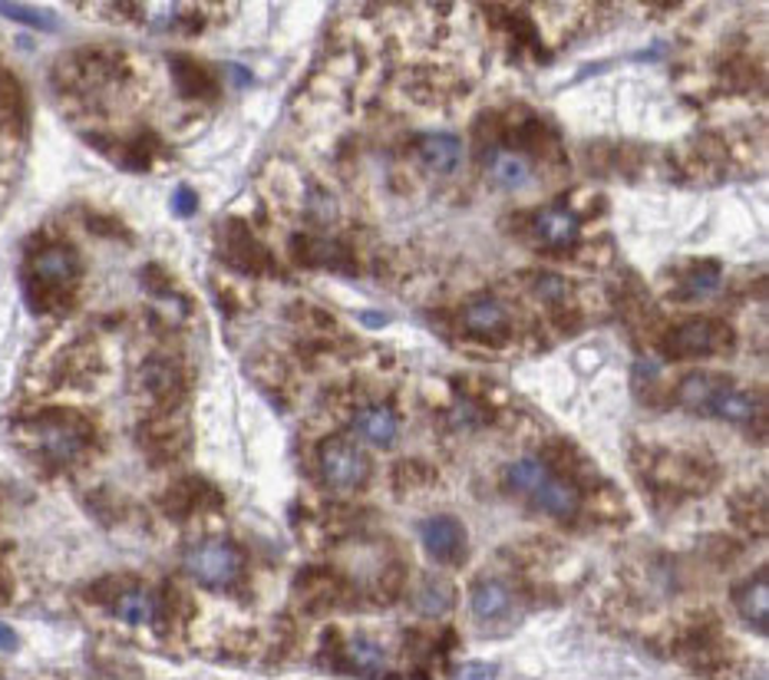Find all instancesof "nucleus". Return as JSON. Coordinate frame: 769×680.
I'll list each match as a JSON object with an SVG mask.
<instances>
[{
    "instance_id": "f3484780",
    "label": "nucleus",
    "mask_w": 769,
    "mask_h": 680,
    "mask_svg": "<svg viewBox=\"0 0 769 680\" xmlns=\"http://www.w3.org/2000/svg\"><path fill=\"white\" fill-rule=\"evenodd\" d=\"M737 608L740 615L750 621V625H760L767 628L769 621V578L760 575L757 581H747L740 591H737Z\"/></svg>"
},
{
    "instance_id": "2eb2a0df",
    "label": "nucleus",
    "mask_w": 769,
    "mask_h": 680,
    "mask_svg": "<svg viewBox=\"0 0 769 680\" xmlns=\"http://www.w3.org/2000/svg\"><path fill=\"white\" fill-rule=\"evenodd\" d=\"M489 172H493V179H496L503 189H509V192H518V189H525V185L532 182V169H528L525 155L509 152V149H499V152L493 155Z\"/></svg>"
},
{
    "instance_id": "5701e85b",
    "label": "nucleus",
    "mask_w": 769,
    "mask_h": 680,
    "mask_svg": "<svg viewBox=\"0 0 769 680\" xmlns=\"http://www.w3.org/2000/svg\"><path fill=\"white\" fill-rule=\"evenodd\" d=\"M195 209H199L195 192H192L189 185H179V189H175V195H172V212H175V215H182V219H189V215H195Z\"/></svg>"
},
{
    "instance_id": "0eeeda50",
    "label": "nucleus",
    "mask_w": 769,
    "mask_h": 680,
    "mask_svg": "<svg viewBox=\"0 0 769 680\" xmlns=\"http://www.w3.org/2000/svg\"><path fill=\"white\" fill-rule=\"evenodd\" d=\"M419 539L426 545V551L443 565H453V561H459L466 555V529L449 516L426 519L423 529H419Z\"/></svg>"
},
{
    "instance_id": "9d476101",
    "label": "nucleus",
    "mask_w": 769,
    "mask_h": 680,
    "mask_svg": "<svg viewBox=\"0 0 769 680\" xmlns=\"http://www.w3.org/2000/svg\"><path fill=\"white\" fill-rule=\"evenodd\" d=\"M416 149H419L423 165H426L429 172H436V175L456 172V165H459V159H463V142L456 136H449V133H429V136L419 139Z\"/></svg>"
},
{
    "instance_id": "4468645a",
    "label": "nucleus",
    "mask_w": 769,
    "mask_h": 680,
    "mask_svg": "<svg viewBox=\"0 0 769 680\" xmlns=\"http://www.w3.org/2000/svg\"><path fill=\"white\" fill-rule=\"evenodd\" d=\"M413 605H416V611H419L423 618H443V615L453 608V585H449L446 578L429 575V578L419 585Z\"/></svg>"
},
{
    "instance_id": "9b49d317",
    "label": "nucleus",
    "mask_w": 769,
    "mask_h": 680,
    "mask_svg": "<svg viewBox=\"0 0 769 680\" xmlns=\"http://www.w3.org/2000/svg\"><path fill=\"white\" fill-rule=\"evenodd\" d=\"M513 608V591L503 581H483L473 588V615L479 621H499Z\"/></svg>"
},
{
    "instance_id": "393cba45",
    "label": "nucleus",
    "mask_w": 769,
    "mask_h": 680,
    "mask_svg": "<svg viewBox=\"0 0 769 680\" xmlns=\"http://www.w3.org/2000/svg\"><path fill=\"white\" fill-rule=\"evenodd\" d=\"M13 648H17V635L7 625H0V651H13Z\"/></svg>"
},
{
    "instance_id": "dca6fc26",
    "label": "nucleus",
    "mask_w": 769,
    "mask_h": 680,
    "mask_svg": "<svg viewBox=\"0 0 769 680\" xmlns=\"http://www.w3.org/2000/svg\"><path fill=\"white\" fill-rule=\"evenodd\" d=\"M347 664L361 674H371V678H381L386 674V651L374 641V638H364L357 635L351 645H347Z\"/></svg>"
},
{
    "instance_id": "4be33fe9",
    "label": "nucleus",
    "mask_w": 769,
    "mask_h": 680,
    "mask_svg": "<svg viewBox=\"0 0 769 680\" xmlns=\"http://www.w3.org/2000/svg\"><path fill=\"white\" fill-rule=\"evenodd\" d=\"M23 116V106H20V90L10 77L0 73V126L7 123H20Z\"/></svg>"
},
{
    "instance_id": "aec40b11",
    "label": "nucleus",
    "mask_w": 769,
    "mask_h": 680,
    "mask_svg": "<svg viewBox=\"0 0 769 680\" xmlns=\"http://www.w3.org/2000/svg\"><path fill=\"white\" fill-rule=\"evenodd\" d=\"M0 17H10V20H17V23H30V27H37V30H57L53 13L37 10V7H23V3H0Z\"/></svg>"
},
{
    "instance_id": "7ed1b4c3",
    "label": "nucleus",
    "mask_w": 769,
    "mask_h": 680,
    "mask_svg": "<svg viewBox=\"0 0 769 680\" xmlns=\"http://www.w3.org/2000/svg\"><path fill=\"white\" fill-rule=\"evenodd\" d=\"M245 558L232 542H199L185 555V571L205 588H232L242 578Z\"/></svg>"
},
{
    "instance_id": "6ab92c4d",
    "label": "nucleus",
    "mask_w": 769,
    "mask_h": 680,
    "mask_svg": "<svg viewBox=\"0 0 769 680\" xmlns=\"http://www.w3.org/2000/svg\"><path fill=\"white\" fill-rule=\"evenodd\" d=\"M172 67H175V80H179L182 93L199 97V93H209V90H212L209 73H205L202 67H195L192 60H172Z\"/></svg>"
},
{
    "instance_id": "1a4fd4ad",
    "label": "nucleus",
    "mask_w": 769,
    "mask_h": 680,
    "mask_svg": "<svg viewBox=\"0 0 769 680\" xmlns=\"http://www.w3.org/2000/svg\"><path fill=\"white\" fill-rule=\"evenodd\" d=\"M535 238L542 242V245H548V248H568V245H575L578 242V235H581V225H578V219L568 212V209H561V205H552V209H542L538 215H535Z\"/></svg>"
},
{
    "instance_id": "39448f33",
    "label": "nucleus",
    "mask_w": 769,
    "mask_h": 680,
    "mask_svg": "<svg viewBox=\"0 0 769 680\" xmlns=\"http://www.w3.org/2000/svg\"><path fill=\"white\" fill-rule=\"evenodd\" d=\"M317 463H321L324 483L334 489H357V486H364V479L371 473L367 453L347 439H324Z\"/></svg>"
},
{
    "instance_id": "423d86ee",
    "label": "nucleus",
    "mask_w": 769,
    "mask_h": 680,
    "mask_svg": "<svg viewBox=\"0 0 769 680\" xmlns=\"http://www.w3.org/2000/svg\"><path fill=\"white\" fill-rule=\"evenodd\" d=\"M727 344H730V327L697 317L670 331V337L664 341V354L667 357H707V354L724 351Z\"/></svg>"
},
{
    "instance_id": "f8f14e48",
    "label": "nucleus",
    "mask_w": 769,
    "mask_h": 680,
    "mask_svg": "<svg viewBox=\"0 0 769 680\" xmlns=\"http://www.w3.org/2000/svg\"><path fill=\"white\" fill-rule=\"evenodd\" d=\"M357 433L364 439H371L374 446H393V439L399 433L396 413L389 407H364L357 413Z\"/></svg>"
},
{
    "instance_id": "a211bd4d",
    "label": "nucleus",
    "mask_w": 769,
    "mask_h": 680,
    "mask_svg": "<svg viewBox=\"0 0 769 680\" xmlns=\"http://www.w3.org/2000/svg\"><path fill=\"white\" fill-rule=\"evenodd\" d=\"M117 615L127 625H149L155 618V598L142 588H129L117 598Z\"/></svg>"
},
{
    "instance_id": "412c9836",
    "label": "nucleus",
    "mask_w": 769,
    "mask_h": 680,
    "mask_svg": "<svg viewBox=\"0 0 769 680\" xmlns=\"http://www.w3.org/2000/svg\"><path fill=\"white\" fill-rule=\"evenodd\" d=\"M717 284H720V268L717 265H700V268H694V272L684 277V294L687 297H700V294L717 291Z\"/></svg>"
},
{
    "instance_id": "f257e3e1",
    "label": "nucleus",
    "mask_w": 769,
    "mask_h": 680,
    "mask_svg": "<svg viewBox=\"0 0 769 680\" xmlns=\"http://www.w3.org/2000/svg\"><path fill=\"white\" fill-rule=\"evenodd\" d=\"M506 486L515 493H525L542 512L558 519H571L581 506L578 489L561 483L542 459H515L506 469Z\"/></svg>"
},
{
    "instance_id": "20e7f679",
    "label": "nucleus",
    "mask_w": 769,
    "mask_h": 680,
    "mask_svg": "<svg viewBox=\"0 0 769 680\" xmlns=\"http://www.w3.org/2000/svg\"><path fill=\"white\" fill-rule=\"evenodd\" d=\"M30 433H33V443L40 446V453L57 459V463L73 459L90 439V426L77 416H67V413H50V416L33 419Z\"/></svg>"
},
{
    "instance_id": "b1692460",
    "label": "nucleus",
    "mask_w": 769,
    "mask_h": 680,
    "mask_svg": "<svg viewBox=\"0 0 769 680\" xmlns=\"http://www.w3.org/2000/svg\"><path fill=\"white\" fill-rule=\"evenodd\" d=\"M493 674H496L493 664H466L459 671V680H493Z\"/></svg>"
},
{
    "instance_id": "ddd939ff",
    "label": "nucleus",
    "mask_w": 769,
    "mask_h": 680,
    "mask_svg": "<svg viewBox=\"0 0 769 680\" xmlns=\"http://www.w3.org/2000/svg\"><path fill=\"white\" fill-rule=\"evenodd\" d=\"M463 324H466L473 334H479V337L496 334V331L506 327V307H503L496 297H476V301L466 307Z\"/></svg>"
},
{
    "instance_id": "6e6552de",
    "label": "nucleus",
    "mask_w": 769,
    "mask_h": 680,
    "mask_svg": "<svg viewBox=\"0 0 769 680\" xmlns=\"http://www.w3.org/2000/svg\"><path fill=\"white\" fill-rule=\"evenodd\" d=\"M77 274H80V262L63 245H50L33 258V277H37L40 287H50V291L67 287V284H73Z\"/></svg>"
},
{
    "instance_id": "f03ea898",
    "label": "nucleus",
    "mask_w": 769,
    "mask_h": 680,
    "mask_svg": "<svg viewBox=\"0 0 769 680\" xmlns=\"http://www.w3.org/2000/svg\"><path fill=\"white\" fill-rule=\"evenodd\" d=\"M677 404L694 409V413L730 419V423H750L757 416V400L750 394L737 390L730 380H724L717 374H690V377H684V384L677 390Z\"/></svg>"
}]
</instances>
